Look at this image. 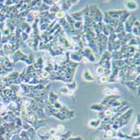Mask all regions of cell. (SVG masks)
I'll list each match as a JSON object with an SVG mask.
<instances>
[{
  "label": "cell",
  "instance_id": "1",
  "mask_svg": "<svg viewBox=\"0 0 140 140\" xmlns=\"http://www.w3.org/2000/svg\"><path fill=\"white\" fill-rule=\"evenodd\" d=\"M101 119H93L89 122V126L92 128H98L101 124Z\"/></svg>",
  "mask_w": 140,
  "mask_h": 140
},
{
  "label": "cell",
  "instance_id": "2",
  "mask_svg": "<svg viewBox=\"0 0 140 140\" xmlns=\"http://www.w3.org/2000/svg\"><path fill=\"white\" fill-rule=\"evenodd\" d=\"M84 79L86 81H87V82H91V81L94 80L93 76L92 75V73L88 70H86L84 71Z\"/></svg>",
  "mask_w": 140,
  "mask_h": 140
},
{
  "label": "cell",
  "instance_id": "3",
  "mask_svg": "<svg viewBox=\"0 0 140 140\" xmlns=\"http://www.w3.org/2000/svg\"><path fill=\"white\" fill-rule=\"evenodd\" d=\"M126 6H127L129 9H136L137 8V3H134V2H128L126 3Z\"/></svg>",
  "mask_w": 140,
  "mask_h": 140
},
{
  "label": "cell",
  "instance_id": "4",
  "mask_svg": "<svg viewBox=\"0 0 140 140\" xmlns=\"http://www.w3.org/2000/svg\"><path fill=\"white\" fill-rule=\"evenodd\" d=\"M117 135V133H116V132H114L113 130H112V129H110V130H107V132H106V137H110V138H113V137H115Z\"/></svg>",
  "mask_w": 140,
  "mask_h": 140
},
{
  "label": "cell",
  "instance_id": "5",
  "mask_svg": "<svg viewBox=\"0 0 140 140\" xmlns=\"http://www.w3.org/2000/svg\"><path fill=\"white\" fill-rule=\"evenodd\" d=\"M67 140H83L81 137H73V138H69Z\"/></svg>",
  "mask_w": 140,
  "mask_h": 140
},
{
  "label": "cell",
  "instance_id": "6",
  "mask_svg": "<svg viewBox=\"0 0 140 140\" xmlns=\"http://www.w3.org/2000/svg\"><path fill=\"white\" fill-rule=\"evenodd\" d=\"M57 129H58L59 132H62V131L65 129V127L63 125H59L58 127H57Z\"/></svg>",
  "mask_w": 140,
  "mask_h": 140
},
{
  "label": "cell",
  "instance_id": "7",
  "mask_svg": "<svg viewBox=\"0 0 140 140\" xmlns=\"http://www.w3.org/2000/svg\"><path fill=\"white\" fill-rule=\"evenodd\" d=\"M111 140H117V139H114V138H112V139H111Z\"/></svg>",
  "mask_w": 140,
  "mask_h": 140
}]
</instances>
